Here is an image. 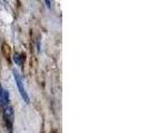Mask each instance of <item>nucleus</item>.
<instances>
[{"mask_svg": "<svg viewBox=\"0 0 148 133\" xmlns=\"http://www.w3.org/2000/svg\"><path fill=\"white\" fill-rule=\"evenodd\" d=\"M25 54H22V53H15L14 54V61H15L16 64H18V66H22L23 64V62H25Z\"/></svg>", "mask_w": 148, "mask_h": 133, "instance_id": "4", "label": "nucleus"}, {"mask_svg": "<svg viewBox=\"0 0 148 133\" xmlns=\"http://www.w3.org/2000/svg\"><path fill=\"white\" fill-rule=\"evenodd\" d=\"M2 92H3V88H2V87H1V84H0V96H1V93H2Z\"/></svg>", "mask_w": 148, "mask_h": 133, "instance_id": "6", "label": "nucleus"}, {"mask_svg": "<svg viewBox=\"0 0 148 133\" xmlns=\"http://www.w3.org/2000/svg\"><path fill=\"white\" fill-rule=\"evenodd\" d=\"M9 102H10L9 92H8L7 90H5V89H3V92H2V93H1V96H0V104L5 108V107L9 105Z\"/></svg>", "mask_w": 148, "mask_h": 133, "instance_id": "3", "label": "nucleus"}, {"mask_svg": "<svg viewBox=\"0 0 148 133\" xmlns=\"http://www.w3.org/2000/svg\"><path fill=\"white\" fill-rule=\"evenodd\" d=\"M14 77H15V80H16V83H17V87L19 89V92H20V96L21 98L23 99V101L26 102V103H29V96L27 94V92H26V89L23 87V83L21 81V78H20V75L18 74L17 71H14Z\"/></svg>", "mask_w": 148, "mask_h": 133, "instance_id": "2", "label": "nucleus"}, {"mask_svg": "<svg viewBox=\"0 0 148 133\" xmlns=\"http://www.w3.org/2000/svg\"><path fill=\"white\" fill-rule=\"evenodd\" d=\"M44 1L46 2L47 7L49 8V9H51V8H52V2H51V0H44Z\"/></svg>", "mask_w": 148, "mask_h": 133, "instance_id": "5", "label": "nucleus"}, {"mask_svg": "<svg viewBox=\"0 0 148 133\" xmlns=\"http://www.w3.org/2000/svg\"><path fill=\"white\" fill-rule=\"evenodd\" d=\"M3 118H5V122H6V126L9 130V133H11L12 123H14V109L10 104L3 108Z\"/></svg>", "mask_w": 148, "mask_h": 133, "instance_id": "1", "label": "nucleus"}]
</instances>
